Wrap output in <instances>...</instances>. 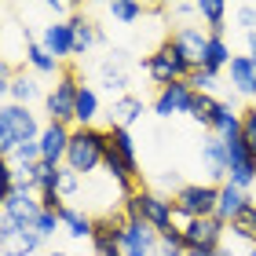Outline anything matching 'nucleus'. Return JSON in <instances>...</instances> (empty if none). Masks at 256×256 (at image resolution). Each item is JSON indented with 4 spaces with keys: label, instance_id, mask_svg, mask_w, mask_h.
Here are the masks:
<instances>
[{
    "label": "nucleus",
    "instance_id": "1",
    "mask_svg": "<svg viewBox=\"0 0 256 256\" xmlns=\"http://www.w3.org/2000/svg\"><path fill=\"white\" fill-rule=\"evenodd\" d=\"M40 128L37 118L30 114V106H18V102H4L0 106V154L15 158V150L22 143H37Z\"/></svg>",
    "mask_w": 256,
    "mask_h": 256
},
{
    "label": "nucleus",
    "instance_id": "2",
    "mask_svg": "<svg viewBox=\"0 0 256 256\" xmlns=\"http://www.w3.org/2000/svg\"><path fill=\"white\" fill-rule=\"evenodd\" d=\"M102 154H106V128H74V139H70L66 150V168H74L77 176H88L102 165Z\"/></svg>",
    "mask_w": 256,
    "mask_h": 256
},
{
    "label": "nucleus",
    "instance_id": "3",
    "mask_svg": "<svg viewBox=\"0 0 256 256\" xmlns=\"http://www.w3.org/2000/svg\"><path fill=\"white\" fill-rule=\"evenodd\" d=\"M0 212L8 220H15L22 230H33L40 212H44V205H40V194L33 190L30 183H18V187H11L4 198H0Z\"/></svg>",
    "mask_w": 256,
    "mask_h": 256
},
{
    "label": "nucleus",
    "instance_id": "4",
    "mask_svg": "<svg viewBox=\"0 0 256 256\" xmlns=\"http://www.w3.org/2000/svg\"><path fill=\"white\" fill-rule=\"evenodd\" d=\"M77 92H80V80L74 70H62L59 80H55V88L44 96V106H48V118L55 124H70L77 121Z\"/></svg>",
    "mask_w": 256,
    "mask_h": 256
},
{
    "label": "nucleus",
    "instance_id": "5",
    "mask_svg": "<svg viewBox=\"0 0 256 256\" xmlns=\"http://www.w3.org/2000/svg\"><path fill=\"white\" fill-rule=\"evenodd\" d=\"M216 205H220V187H212V183H187L176 190V208L190 220L216 216Z\"/></svg>",
    "mask_w": 256,
    "mask_h": 256
},
{
    "label": "nucleus",
    "instance_id": "6",
    "mask_svg": "<svg viewBox=\"0 0 256 256\" xmlns=\"http://www.w3.org/2000/svg\"><path fill=\"white\" fill-rule=\"evenodd\" d=\"M136 202H139V212H143V224L150 230H158V234H168V230H176V202H168V198H161L154 190H136Z\"/></svg>",
    "mask_w": 256,
    "mask_h": 256
},
{
    "label": "nucleus",
    "instance_id": "7",
    "mask_svg": "<svg viewBox=\"0 0 256 256\" xmlns=\"http://www.w3.org/2000/svg\"><path fill=\"white\" fill-rule=\"evenodd\" d=\"M224 220L220 216H202V220H190L183 227V246L187 252H220V234H224Z\"/></svg>",
    "mask_w": 256,
    "mask_h": 256
},
{
    "label": "nucleus",
    "instance_id": "8",
    "mask_svg": "<svg viewBox=\"0 0 256 256\" xmlns=\"http://www.w3.org/2000/svg\"><path fill=\"white\" fill-rule=\"evenodd\" d=\"M124 216H99L92 227V249L96 256H124Z\"/></svg>",
    "mask_w": 256,
    "mask_h": 256
},
{
    "label": "nucleus",
    "instance_id": "9",
    "mask_svg": "<svg viewBox=\"0 0 256 256\" xmlns=\"http://www.w3.org/2000/svg\"><path fill=\"white\" fill-rule=\"evenodd\" d=\"M227 183L249 190L256 183V158L249 154V146L242 139H230L227 143Z\"/></svg>",
    "mask_w": 256,
    "mask_h": 256
},
{
    "label": "nucleus",
    "instance_id": "10",
    "mask_svg": "<svg viewBox=\"0 0 256 256\" xmlns=\"http://www.w3.org/2000/svg\"><path fill=\"white\" fill-rule=\"evenodd\" d=\"M194 106V88L190 80H176L168 88H158V99H154V114L158 118H172V114H190Z\"/></svg>",
    "mask_w": 256,
    "mask_h": 256
},
{
    "label": "nucleus",
    "instance_id": "11",
    "mask_svg": "<svg viewBox=\"0 0 256 256\" xmlns=\"http://www.w3.org/2000/svg\"><path fill=\"white\" fill-rule=\"evenodd\" d=\"M70 139H74L70 124H55V121H48V124L40 128V161H48V165L62 168L66 150H70Z\"/></svg>",
    "mask_w": 256,
    "mask_h": 256
},
{
    "label": "nucleus",
    "instance_id": "12",
    "mask_svg": "<svg viewBox=\"0 0 256 256\" xmlns=\"http://www.w3.org/2000/svg\"><path fill=\"white\" fill-rule=\"evenodd\" d=\"M40 44H44V52L52 55V59H70L74 55V30H70V18L62 22V18H55L52 26H44V37H40Z\"/></svg>",
    "mask_w": 256,
    "mask_h": 256
},
{
    "label": "nucleus",
    "instance_id": "13",
    "mask_svg": "<svg viewBox=\"0 0 256 256\" xmlns=\"http://www.w3.org/2000/svg\"><path fill=\"white\" fill-rule=\"evenodd\" d=\"M124 256H158V230L146 224H124Z\"/></svg>",
    "mask_w": 256,
    "mask_h": 256
},
{
    "label": "nucleus",
    "instance_id": "14",
    "mask_svg": "<svg viewBox=\"0 0 256 256\" xmlns=\"http://www.w3.org/2000/svg\"><path fill=\"white\" fill-rule=\"evenodd\" d=\"M172 40H176V48L187 55V62L198 70L205 59V48H208V33H202L198 26H180L176 33H172Z\"/></svg>",
    "mask_w": 256,
    "mask_h": 256
},
{
    "label": "nucleus",
    "instance_id": "15",
    "mask_svg": "<svg viewBox=\"0 0 256 256\" xmlns=\"http://www.w3.org/2000/svg\"><path fill=\"white\" fill-rule=\"evenodd\" d=\"M252 205V198H249V190H242V187H234V183H224L220 187V205H216V216L224 220V224H230L242 208H249Z\"/></svg>",
    "mask_w": 256,
    "mask_h": 256
},
{
    "label": "nucleus",
    "instance_id": "16",
    "mask_svg": "<svg viewBox=\"0 0 256 256\" xmlns=\"http://www.w3.org/2000/svg\"><path fill=\"white\" fill-rule=\"evenodd\" d=\"M227 70H230V84H234L238 96H256V62L249 55H234Z\"/></svg>",
    "mask_w": 256,
    "mask_h": 256
},
{
    "label": "nucleus",
    "instance_id": "17",
    "mask_svg": "<svg viewBox=\"0 0 256 256\" xmlns=\"http://www.w3.org/2000/svg\"><path fill=\"white\" fill-rule=\"evenodd\" d=\"M202 161H205V172L212 180H227V143L220 136H212L202 146Z\"/></svg>",
    "mask_w": 256,
    "mask_h": 256
},
{
    "label": "nucleus",
    "instance_id": "18",
    "mask_svg": "<svg viewBox=\"0 0 256 256\" xmlns=\"http://www.w3.org/2000/svg\"><path fill=\"white\" fill-rule=\"evenodd\" d=\"M212 132L224 139V143H230V139H242V110H234L230 102H220L216 121H212Z\"/></svg>",
    "mask_w": 256,
    "mask_h": 256
},
{
    "label": "nucleus",
    "instance_id": "19",
    "mask_svg": "<svg viewBox=\"0 0 256 256\" xmlns=\"http://www.w3.org/2000/svg\"><path fill=\"white\" fill-rule=\"evenodd\" d=\"M230 66V48H227V40L224 37H208V48H205V59L198 70H208V74H216L220 77V70H227Z\"/></svg>",
    "mask_w": 256,
    "mask_h": 256
},
{
    "label": "nucleus",
    "instance_id": "20",
    "mask_svg": "<svg viewBox=\"0 0 256 256\" xmlns=\"http://www.w3.org/2000/svg\"><path fill=\"white\" fill-rule=\"evenodd\" d=\"M198 15L208 22V37H224V30H227V4L224 0H202Z\"/></svg>",
    "mask_w": 256,
    "mask_h": 256
},
{
    "label": "nucleus",
    "instance_id": "21",
    "mask_svg": "<svg viewBox=\"0 0 256 256\" xmlns=\"http://www.w3.org/2000/svg\"><path fill=\"white\" fill-rule=\"evenodd\" d=\"M139 114H143V99L139 96H121L118 102H114V110H110V124L128 128V124L139 121Z\"/></svg>",
    "mask_w": 256,
    "mask_h": 256
},
{
    "label": "nucleus",
    "instance_id": "22",
    "mask_svg": "<svg viewBox=\"0 0 256 256\" xmlns=\"http://www.w3.org/2000/svg\"><path fill=\"white\" fill-rule=\"evenodd\" d=\"M96 118H99V96L88 84H80V92H77V128H92Z\"/></svg>",
    "mask_w": 256,
    "mask_h": 256
},
{
    "label": "nucleus",
    "instance_id": "23",
    "mask_svg": "<svg viewBox=\"0 0 256 256\" xmlns=\"http://www.w3.org/2000/svg\"><path fill=\"white\" fill-rule=\"evenodd\" d=\"M70 30H74V55H84L92 44L99 40V33H96V26L84 18V15H74L70 18Z\"/></svg>",
    "mask_w": 256,
    "mask_h": 256
},
{
    "label": "nucleus",
    "instance_id": "24",
    "mask_svg": "<svg viewBox=\"0 0 256 256\" xmlns=\"http://www.w3.org/2000/svg\"><path fill=\"white\" fill-rule=\"evenodd\" d=\"M59 216H62V227H66L70 238H77V242H80V238H92V227H96V220H88L84 212H77V208H70V205L62 208Z\"/></svg>",
    "mask_w": 256,
    "mask_h": 256
},
{
    "label": "nucleus",
    "instance_id": "25",
    "mask_svg": "<svg viewBox=\"0 0 256 256\" xmlns=\"http://www.w3.org/2000/svg\"><path fill=\"white\" fill-rule=\"evenodd\" d=\"M216 110H220V99H212V96H202V92H194V106H190V118H194L198 124L212 128V121H216Z\"/></svg>",
    "mask_w": 256,
    "mask_h": 256
},
{
    "label": "nucleus",
    "instance_id": "26",
    "mask_svg": "<svg viewBox=\"0 0 256 256\" xmlns=\"http://www.w3.org/2000/svg\"><path fill=\"white\" fill-rule=\"evenodd\" d=\"M26 62L37 70V74H55V70H59V59H52V55L44 52V44H37V40H26Z\"/></svg>",
    "mask_w": 256,
    "mask_h": 256
},
{
    "label": "nucleus",
    "instance_id": "27",
    "mask_svg": "<svg viewBox=\"0 0 256 256\" xmlns=\"http://www.w3.org/2000/svg\"><path fill=\"white\" fill-rule=\"evenodd\" d=\"M4 92H8L11 102H18V106H30V99L37 96V80L26 77V74H22V77H11V84H8Z\"/></svg>",
    "mask_w": 256,
    "mask_h": 256
},
{
    "label": "nucleus",
    "instance_id": "28",
    "mask_svg": "<svg viewBox=\"0 0 256 256\" xmlns=\"http://www.w3.org/2000/svg\"><path fill=\"white\" fill-rule=\"evenodd\" d=\"M40 242H44V238L37 234V230H22V234L11 242V246H4V256H33Z\"/></svg>",
    "mask_w": 256,
    "mask_h": 256
},
{
    "label": "nucleus",
    "instance_id": "29",
    "mask_svg": "<svg viewBox=\"0 0 256 256\" xmlns=\"http://www.w3.org/2000/svg\"><path fill=\"white\" fill-rule=\"evenodd\" d=\"M230 230H234L238 238H246V242H256V205L242 208V212L230 220Z\"/></svg>",
    "mask_w": 256,
    "mask_h": 256
},
{
    "label": "nucleus",
    "instance_id": "30",
    "mask_svg": "<svg viewBox=\"0 0 256 256\" xmlns=\"http://www.w3.org/2000/svg\"><path fill=\"white\" fill-rule=\"evenodd\" d=\"M242 143H246L249 154L256 158V106L242 110Z\"/></svg>",
    "mask_w": 256,
    "mask_h": 256
},
{
    "label": "nucleus",
    "instance_id": "31",
    "mask_svg": "<svg viewBox=\"0 0 256 256\" xmlns=\"http://www.w3.org/2000/svg\"><path fill=\"white\" fill-rule=\"evenodd\" d=\"M102 84H106L110 92H124L128 88V74L121 66H114V62H102Z\"/></svg>",
    "mask_w": 256,
    "mask_h": 256
},
{
    "label": "nucleus",
    "instance_id": "32",
    "mask_svg": "<svg viewBox=\"0 0 256 256\" xmlns=\"http://www.w3.org/2000/svg\"><path fill=\"white\" fill-rule=\"evenodd\" d=\"M110 15L118 22H136L143 15V4H132V0H118V4H110Z\"/></svg>",
    "mask_w": 256,
    "mask_h": 256
},
{
    "label": "nucleus",
    "instance_id": "33",
    "mask_svg": "<svg viewBox=\"0 0 256 256\" xmlns=\"http://www.w3.org/2000/svg\"><path fill=\"white\" fill-rule=\"evenodd\" d=\"M190 88H194V92H202V96H212V88H216V74H208V70H194V74H190Z\"/></svg>",
    "mask_w": 256,
    "mask_h": 256
},
{
    "label": "nucleus",
    "instance_id": "34",
    "mask_svg": "<svg viewBox=\"0 0 256 256\" xmlns=\"http://www.w3.org/2000/svg\"><path fill=\"white\" fill-rule=\"evenodd\" d=\"M15 161H18V168L37 165V161H40V139H37V143H22V146L15 150Z\"/></svg>",
    "mask_w": 256,
    "mask_h": 256
},
{
    "label": "nucleus",
    "instance_id": "35",
    "mask_svg": "<svg viewBox=\"0 0 256 256\" xmlns=\"http://www.w3.org/2000/svg\"><path fill=\"white\" fill-rule=\"evenodd\" d=\"M77 187H80V176L74 168H59V198H70V194H77Z\"/></svg>",
    "mask_w": 256,
    "mask_h": 256
},
{
    "label": "nucleus",
    "instance_id": "36",
    "mask_svg": "<svg viewBox=\"0 0 256 256\" xmlns=\"http://www.w3.org/2000/svg\"><path fill=\"white\" fill-rule=\"evenodd\" d=\"M59 224H62V216H59V212H48V208H44V212H40V220H37V227H33V230H37L40 238H52Z\"/></svg>",
    "mask_w": 256,
    "mask_h": 256
},
{
    "label": "nucleus",
    "instance_id": "37",
    "mask_svg": "<svg viewBox=\"0 0 256 256\" xmlns=\"http://www.w3.org/2000/svg\"><path fill=\"white\" fill-rule=\"evenodd\" d=\"M238 22H242V30H246V33H256V8L246 4V8L238 11Z\"/></svg>",
    "mask_w": 256,
    "mask_h": 256
},
{
    "label": "nucleus",
    "instance_id": "38",
    "mask_svg": "<svg viewBox=\"0 0 256 256\" xmlns=\"http://www.w3.org/2000/svg\"><path fill=\"white\" fill-rule=\"evenodd\" d=\"M44 8H48L52 15H70V4H59V0H52V4H44ZM70 18H74V15H70Z\"/></svg>",
    "mask_w": 256,
    "mask_h": 256
},
{
    "label": "nucleus",
    "instance_id": "39",
    "mask_svg": "<svg viewBox=\"0 0 256 256\" xmlns=\"http://www.w3.org/2000/svg\"><path fill=\"white\" fill-rule=\"evenodd\" d=\"M246 44H249V59L256 62V33H246Z\"/></svg>",
    "mask_w": 256,
    "mask_h": 256
},
{
    "label": "nucleus",
    "instance_id": "40",
    "mask_svg": "<svg viewBox=\"0 0 256 256\" xmlns=\"http://www.w3.org/2000/svg\"><path fill=\"white\" fill-rule=\"evenodd\" d=\"M176 11H180V15H194L198 4H176Z\"/></svg>",
    "mask_w": 256,
    "mask_h": 256
},
{
    "label": "nucleus",
    "instance_id": "41",
    "mask_svg": "<svg viewBox=\"0 0 256 256\" xmlns=\"http://www.w3.org/2000/svg\"><path fill=\"white\" fill-rule=\"evenodd\" d=\"M187 256H220V252H187Z\"/></svg>",
    "mask_w": 256,
    "mask_h": 256
},
{
    "label": "nucleus",
    "instance_id": "42",
    "mask_svg": "<svg viewBox=\"0 0 256 256\" xmlns=\"http://www.w3.org/2000/svg\"><path fill=\"white\" fill-rule=\"evenodd\" d=\"M52 256H70V252H52Z\"/></svg>",
    "mask_w": 256,
    "mask_h": 256
},
{
    "label": "nucleus",
    "instance_id": "43",
    "mask_svg": "<svg viewBox=\"0 0 256 256\" xmlns=\"http://www.w3.org/2000/svg\"><path fill=\"white\" fill-rule=\"evenodd\" d=\"M220 256H227V252H220Z\"/></svg>",
    "mask_w": 256,
    "mask_h": 256
},
{
    "label": "nucleus",
    "instance_id": "44",
    "mask_svg": "<svg viewBox=\"0 0 256 256\" xmlns=\"http://www.w3.org/2000/svg\"><path fill=\"white\" fill-rule=\"evenodd\" d=\"M252 256H256V249H252Z\"/></svg>",
    "mask_w": 256,
    "mask_h": 256
}]
</instances>
